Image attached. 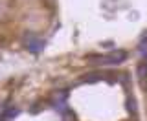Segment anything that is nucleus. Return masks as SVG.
Instances as JSON below:
<instances>
[{
  "instance_id": "obj_1",
  "label": "nucleus",
  "mask_w": 147,
  "mask_h": 121,
  "mask_svg": "<svg viewBox=\"0 0 147 121\" xmlns=\"http://www.w3.org/2000/svg\"><path fill=\"white\" fill-rule=\"evenodd\" d=\"M96 59H99V61H96V63H103V64H118V63H121V61H125V59H127V53L119 50V52H112V53L105 55V57H96Z\"/></svg>"
},
{
  "instance_id": "obj_2",
  "label": "nucleus",
  "mask_w": 147,
  "mask_h": 121,
  "mask_svg": "<svg viewBox=\"0 0 147 121\" xmlns=\"http://www.w3.org/2000/svg\"><path fill=\"white\" fill-rule=\"evenodd\" d=\"M26 44H28V48H30L31 52H40V50H42V46H44V42H42V40L35 39L33 35H30V37H28Z\"/></svg>"
},
{
  "instance_id": "obj_3",
  "label": "nucleus",
  "mask_w": 147,
  "mask_h": 121,
  "mask_svg": "<svg viewBox=\"0 0 147 121\" xmlns=\"http://www.w3.org/2000/svg\"><path fill=\"white\" fill-rule=\"evenodd\" d=\"M17 114H18V110H17V108H7L4 114H0V121H9V119L15 118Z\"/></svg>"
},
{
  "instance_id": "obj_4",
  "label": "nucleus",
  "mask_w": 147,
  "mask_h": 121,
  "mask_svg": "<svg viewBox=\"0 0 147 121\" xmlns=\"http://www.w3.org/2000/svg\"><path fill=\"white\" fill-rule=\"evenodd\" d=\"M145 72H147V63L138 66V75H140V77H145Z\"/></svg>"
},
{
  "instance_id": "obj_5",
  "label": "nucleus",
  "mask_w": 147,
  "mask_h": 121,
  "mask_svg": "<svg viewBox=\"0 0 147 121\" xmlns=\"http://www.w3.org/2000/svg\"><path fill=\"white\" fill-rule=\"evenodd\" d=\"M127 108L132 110V112L136 110V105H134V99H132V97H129V99H127Z\"/></svg>"
}]
</instances>
